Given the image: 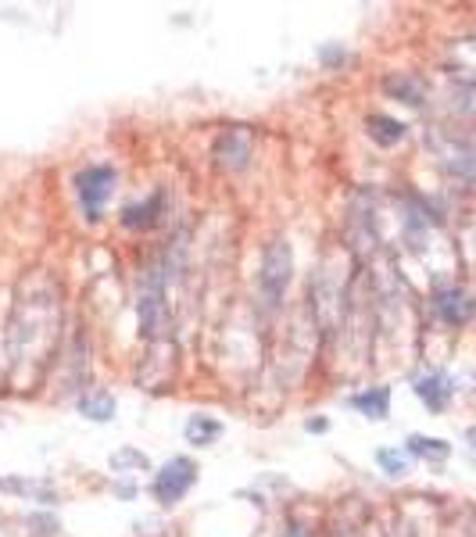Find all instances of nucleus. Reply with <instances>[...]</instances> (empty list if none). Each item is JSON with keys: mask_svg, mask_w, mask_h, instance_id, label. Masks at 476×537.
Instances as JSON below:
<instances>
[{"mask_svg": "<svg viewBox=\"0 0 476 537\" xmlns=\"http://www.w3.org/2000/svg\"><path fill=\"white\" fill-rule=\"evenodd\" d=\"M383 86H387V94L401 97V101L412 104V108H419V104H423V97H426V86H423V79H419V76H391Z\"/></svg>", "mask_w": 476, "mask_h": 537, "instance_id": "11", "label": "nucleus"}, {"mask_svg": "<svg viewBox=\"0 0 476 537\" xmlns=\"http://www.w3.org/2000/svg\"><path fill=\"white\" fill-rule=\"evenodd\" d=\"M434 308H437V316H441L448 326H466L469 319H476L473 294H466V290H459V287L434 290Z\"/></svg>", "mask_w": 476, "mask_h": 537, "instance_id": "5", "label": "nucleus"}, {"mask_svg": "<svg viewBox=\"0 0 476 537\" xmlns=\"http://www.w3.org/2000/svg\"><path fill=\"white\" fill-rule=\"evenodd\" d=\"M408 455H419V459H426V462H444L451 455V444L441 441V437L412 434L408 437Z\"/></svg>", "mask_w": 476, "mask_h": 537, "instance_id": "10", "label": "nucleus"}, {"mask_svg": "<svg viewBox=\"0 0 476 537\" xmlns=\"http://www.w3.org/2000/svg\"><path fill=\"white\" fill-rule=\"evenodd\" d=\"M194 484H197V462L187 459V455H176V459H169L158 469V477H154V498L162 505H176L187 498V491Z\"/></svg>", "mask_w": 476, "mask_h": 537, "instance_id": "3", "label": "nucleus"}, {"mask_svg": "<svg viewBox=\"0 0 476 537\" xmlns=\"http://www.w3.org/2000/svg\"><path fill=\"white\" fill-rule=\"evenodd\" d=\"M290 273H294V251L287 240H272L262 251V273H258V287H262L265 305H280V298L290 287Z\"/></svg>", "mask_w": 476, "mask_h": 537, "instance_id": "2", "label": "nucleus"}, {"mask_svg": "<svg viewBox=\"0 0 476 537\" xmlns=\"http://www.w3.org/2000/svg\"><path fill=\"white\" fill-rule=\"evenodd\" d=\"M165 262H151L140 276V287H136V319H140V333L147 341H154L158 333L165 330V319H169V305H165Z\"/></svg>", "mask_w": 476, "mask_h": 537, "instance_id": "1", "label": "nucleus"}, {"mask_svg": "<svg viewBox=\"0 0 476 537\" xmlns=\"http://www.w3.org/2000/svg\"><path fill=\"white\" fill-rule=\"evenodd\" d=\"M305 427H308V430H315V434H323V430H326V419H308Z\"/></svg>", "mask_w": 476, "mask_h": 537, "instance_id": "16", "label": "nucleus"}, {"mask_svg": "<svg viewBox=\"0 0 476 537\" xmlns=\"http://www.w3.org/2000/svg\"><path fill=\"white\" fill-rule=\"evenodd\" d=\"M376 462L383 466L387 477H405L408 473V452H398V448H380V452H376Z\"/></svg>", "mask_w": 476, "mask_h": 537, "instance_id": "15", "label": "nucleus"}, {"mask_svg": "<svg viewBox=\"0 0 476 537\" xmlns=\"http://www.w3.org/2000/svg\"><path fill=\"white\" fill-rule=\"evenodd\" d=\"M451 391H455V387H451V380L444 373H426V376H419V380H416L419 401H423L430 412H444V409H448Z\"/></svg>", "mask_w": 476, "mask_h": 537, "instance_id": "6", "label": "nucleus"}, {"mask_svg": "<svg viewBox=\"0 0 476 537\" xmlns=\"http://www.w3.org/2000/svg\"><path fill=\"white\" fill-rule=\"evenodd\" d=\"M351 405H355L362 416L383 419L387 412H391V391H387V387H369V391L355 394V398H351Z\"/></svg>", "mask_w": 476, "mask_h": 537, "instance_id": "9", "label": "nucleus"}, {"mask_svg": "<svg viewBox=\"0 0 476 537\" xmlns=\"http://www.w3.org/2000/svg\"><path fill=\"white\" fill-rule=\"evenodd\" d=\"M79 412L94 423H108L115 416V398L111 394H86V398H79Z\"/></svg>", "mask_w": 476, "mask_h": 537, "instance_id": "13", "label": "nucleus"}, {"mask_svg": "<svg viewBox=\"0 0 476 537\" xmlns=\"http://www.w3.org/2000/svg\"><path fill=\"white\" fill-rule=\"evenodd\" d=\"M219 162H222V154H233L230 158V169H240V165L251 158V140H247V133H240V129H233V133H226V137L219 140Z\"/></svg>", "mask_w": 476, "mask_h": 537, "instance_id": "12", "label": "nucleus"}, {"mask_svg": "<svg viewBox=\"0 0 476 537\" xmlns=\"http://www.w3.org/2000/svg\"><path fill=\"white\" fill-rule=\"evenodd\" d=\"M79 201H83L90 219H101V208L108 205V197L115 194V169L108 165H90L76 176Z\"/></svg>", "mask_w": 476, "mask_h": 537, "instance_id": "4", "label": "nucleus"}, {"mask_svg": "<svg viewBox=\"0 0 476 537\" xmlns=\"http://www.w3.org/2000/svg\"><path fill=\"white\" fill-rule=\"evenodd\" d=\"M222 434V423L212 416H190L187 419V441L190 444H212Z\"/></svg>", "mask_w": 476, "mask_h": 537, "instance_id": "14", "label": "nucleus"}, {"mask_svg": "<svg viewBox=\"0 0 476 537\" xmlns=\"http://www.w3.org/2000/svg\"><path fill=\"white\" fill-rule=\"evenodd\" d=\"M366 129L380 147H394L398 140H405V122L391 119V115H369Z\"/></svg>", "mask_w": 476, "mask_h": 537, "instance_id": "8", "label": "nucleus"}, {"mask_svg": "<svg viewBox=\"0 0 476 537\" xmlns=\"http://www.w3.org/2000/svg\"><path fill=\"white\" fill-rule=\"evenodd\" d=\"M162 208H165V194H151L144 205H129L122 212V222H126L129 230H151L162 219Z\"/></svg>", "mask_w": 476, "mask_h": 537, "instance_id": "7", "label": "nucleus"}]
</instances>
